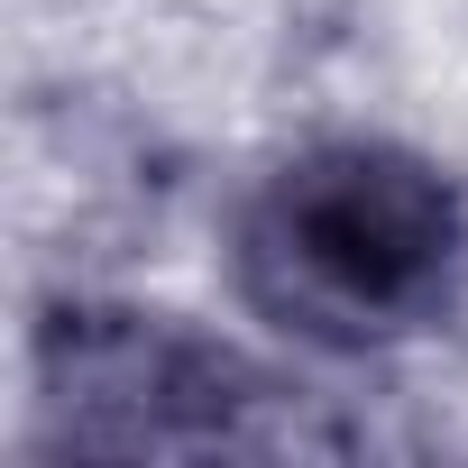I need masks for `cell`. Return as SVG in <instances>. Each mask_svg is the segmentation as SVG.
Segmentation results:
<instances>
[{
  "label": "cell",
  "mask_w": 468,
  "mask_h": 468,
  "mask_svg": "<svg viewBox=\"0 0 468 468\" xmlns=\"http://www.w3.org/2000/svg\"><path fill=\"white\" fill-rule=\"evenodd\" d=\"M229 285L303 349H404L468 294V202L404 138H313L239 193Z\"/></svg>",
  "instance_id": "obj_1"
},
{
  "label": "cell",
  "mask_w": 468,
  "mask_h": 468,
  "mask_svg": "<svg viewBox=\"0 0 468 468\" xmlns=\"http://www.w3.org/2000/svg\"><path fill=\"white\" fill-rule=\"evenodd\" d=\"M47 450L193 459V450H285L276 377L229 340L156 303H56L28 349Z\"/></svg>",
  "instance_id": "obj_2"
}]
</instances>
